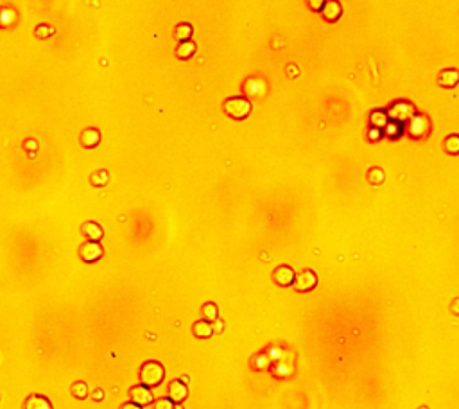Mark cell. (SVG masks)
I'll use <instances>...</instances> for the list:
<instances>
[{"instance_id":"1","label":"cell","mask_w":459,"mask_h":409,"mask_svg":"<svg viewBox=\"0 0 459 409\" xmlns=\"http://www.w3.org/2000/svg\"><path fill=\"white\" fill-rule=\"evenodd\" d=\"M140 382L145 388H156L165 379V368L158 361H147L140 368Z\"/></svg>"},{"instance_id":"2","label":"cell","mask_w":459,"mask_h":409,"mask_svg":"<svg viewBox=\"0 0 459 409\" xmlns=\"http://www.w3.org/2000/svg\"><path fill=\"white\" fill-rule=\"evenodd\" d=\"M222 110H224V113L230 118L244 120L247 115L251 113V103H249L246 97H241V95H239V97H230L224 101Z\"/></svg>"},{"instance_id":"3","label":"cell","mask_w":459,"mask_h":409,"mask_svg":"<svg viewBox=\"0 0 459 409\" xmlns=\"http://www.w3.org/2000/svg\"><path fill=\"white\" fill-rule=\"evenodd\" d=\"M386 113H388V118H393L395 122H407V120H411V118L415 117L416 112H415V106L411 103L398 101V103L393 104Z\"/></svg>"},{"instance_id":"4","label":"cell","mask_w":459,"mask_h":409,"mask_svg":"<svg viewBox=\"0 0 459 409\" xmlns=\"http://www.w3.org/2000/svg\"><path fill=\"white\" fill-rule=\"evenodd\" d=\"M292 286L298 293H309L318 286V276L312 269H303V271L294 275Z\"/></svg>"},{"instance_id":"5","label":"cell","mask_w":459,"mask_h":409,"mask_svg":"<svg viewBox=\"0 0 459 409\" xmlns=\"http://www.w3.org/2000/svg\"><path fill=\"white\" fill-rule=\"evenodd\" d=\"M129 402H133V404L140 406V408L149 406V404H153V393H151L149 388H145V386H142V384L133 386V388L129 390Z\"/></svg>"},{"instance_id":"6","label":"cell","mask_w":459,"mask_h":409,"mask_svg":"<svg viewBox=\"0 0 459 409\" xmlns=\"http://www.w3.org/2000/svg\"><path fill=\"white\" fill-rule=\"evenodd\" d=\"M103 253H104V250L99 242H92V241L84 242L79 250L81 259H83L86 264H94V262H97L101 257H103Z\"/></svg>"},{"instance_id":"7","label":"cell","mask_w":459,"mask_h":409,"mask_svg":"<svg viewBox=\"0 0 459 409\" xmlns=\"http://www.w3.org/2000/svg\"><path fill=\"white\" fill-rule=\"evenodd\" d=\"M273 282L280 287H289L294 282V269L289 266H278L273 271Z\"/></svg>"},{"instance_id":"8","label":"cell","mask_w":459,"mask_h":409,"mask_svg":"<svg viewBox=\"0 0 459 409\" xmlns=\"http://www.w3.org/2000/svg\"><path fill=\"white\" fill-rule=\"evenodd\" d=\"M187 395H188L187 384H183L179 379L173 380V382L169 384V397L167 399L171 400L173 404H181L183 400L187 399Z\"/></svg>"},{"instance_id":"9","label":"cell","mask_w":459,"mask_h":409,"mask_svg":"<svg viewBox=\"0 0 459 409\" xmlns=\"http://www.w3.org/2000/svg\"><path fill=\"white\" fill-rule=\"evenodd\" d=\"M459 83V72L456 69H443L438 74V84L443 88H454Z\"/></svg>"},{"instance_id":"10","label":"cell","mask_w":459,"mask_h":409,"mask_svg":"<svg viewBox=\"0 0 459 409\" xmlns=\"http://www.w3.org/2000/svg\"><path fill=\"white\" fill-rule=\"evenodd\" d=\"M321 13H323V18L326 20V22H337V20L341 18V15H343V9H341V4L339 2H336V0H328V2H325V5H323V9H321Z\"/></svg>"},{"instance_id":"11","label":"cell","mask_w":459,"mask_h":409,"mask_svg":"<svg viewBox=\"0 0 459 409\" xmlns=\"http://www.w3.org/2000/svg\"><path fill=\"white\" fill-rule=\"evenodd\" d=\"M24 409H52V402L45 395H31L24 402Z\"/></svg>"},{"instance_id":"12","label":"cell","mask_w":459,"mask_h":409,"mask_svg":"<svg viewBox=\"0 0 459 409\" xmlns=\"http://www.w3.org/2000/svg\"><path fill=\"white\" fill-rule=\"evenodd\" d=\"M99 142H101V133L95 128L84 129L83 133H81V144H83L84 148L94 149L99 146Z\"/></svg>"},{"instance_id":"13","label":"cell","mask_w":459,"mask_h":409,"mask_svg":"<svg viewBox=\"0 0 459 409\" xmlns=\"http://www.w3.org/2000/svg\"><path fill=\"white\" fill-rule=\"evenodd\" d=\"M83 233L86 235V239L92 242H99L103 239V228L94 221H86L83 224Z\"/></svg>"},{"instance_id":"14","label":"cell","mask_w":459,"mask_h":409,"mask_svg":"<svg viewBox=\"0 0 459 409\" xmlns=\"http://www.w3.org/2000/svg\"><path fill=\"white\" fill-rule=\"evenodd\" d=\"M192 334L196 335L198 339H208V337H212V334H213L212 323H208V321H205V320L196 321L192 325Z\"/></svg>"},{"instance_id":"15","label":"cell","mask_w":459,"mask_h":409,"mask_svg":"<svg viewBox=\"0 0 459 409\" xmlns=\"http://www.w3.org/2000/svg\"><path fill=\"white\" fill-rule=\"evenodd\" d=\"M192 25L187 24V22H183V24L176 25V29H174V38L178 39L179 43H185V41H190V38H192Z\"/></svg>"},{"instance_id":"16","label":"cell","mask_w":459,"mask_h":409,"mask_svg":"<svg viewBox=\"0 0 459 409\" xmlns=\"http://www.w3.org/2000/svg\"><path fill=\"white\" fill-rule=\"evenodd\" d=\"M370 126L375 129H382L388 126V113H386V110H375V112H371Z\"/></svg>"},{"instance_id":"17","label":"cell","mask_w":459,"mask_h":409,"mask_svg":"<svg viewBox=\"0 0 459 409\" xmlns=\"http://www.w3.org/2000/svg\"><path fill=\"white\" fill-rule=\"evenodd\" d=\"M196 54V43L194 41H185V43H179L178 49H176V56L179 59H190Z\"/></svg>"},{"instance_id":"18","label":"cell","mask_w":459,"mask_h":409,"mask_svg":"<svg viewBox=\"0 0 459 409\" xmlns=\"http://www.w3.org/2000/svg\"><path fill=\"white\" fill-rule=\"evenodd\" d=\"M201 312H203V320L208 321V323L217 321V318H219V309L215 303H212V301L205 303V305L201 307Z\"/></svg>"},{"instance_id":"19","label":"cell","mask_w":459,"mask_h":409,"mask_svg":"<svg viewBox=\"0 0 459 409\" xmlns=\"http://www.w3.org/2000/svg\"><path fill=\"white\" fill-rule=\"evenodd\" d=\"M443 149L447 154H459V135H449L443 140Z\"/></svg>"},{"instance_id":"20","label":"cell","mask_w":459,"mask_h":409,"mask_svg":"<svg viewBox=\"0 0 459 409\" xmlns=\"http://www.w3.org/2000/svg\"><path fill=\"white\" fill-rule=\"evenodd\" d=\"M70 393L79 400L86 399V397H88V384L83 382V380H77V382H74V384L70 386Z\"/></svg>"},{"instance_id":"21","label":"cell","mask_w":459,"mask_h":409,"mask_svg":"<svg viewBox=\"0 0 459 409\" xmlns=\"http://www.w3.org/2000/svg\"><path fill=\"white\" fill-rule=\"evenodd\" d=\"M52 35H54V27H50V25H38L35 29V36L38 39H47Z\"/></svg>"},{"instance_id":"22","label":"cell","mask_w":459,"mask_h":409,"mask_svg":"<svg viewBox=\"0 0 459 409\" xmlns=\"http://www.w3.org/2000/svg\"><path fill=\"white\" fill-rule=\"evenodd\" d=\"M90 182H92V185H95V187H103V185L108 183V173H106V171H97V173L92 174Z\"/></svg>"},{"instance_id":"23","label":"cell","mask_w":459,"mask_h":409,"mask_svg":"<svg viewBox=\"0 0 459 409\" xmlns=\"http://www.w3.org/2000/svg\"><path fill=\"white\" fill-rule=\"evenodd\" d=\"M368 180H370V183H373V185H379V183H382V180H384V173L380 171V169L373 167L368 173Z\"/></svg>"},{"instance_id":"24","label":"cell","mask_w":459,"mask_h":409,"mask_svg":"<svg viewBox=\"0 0 459 409\" xmlns=\"http://www.w3.org/2000/svg\"><path fill=\"white\" fill-rule=\"evenodd\" d=\"M174 408H176V406H174L169 399H158L153 404V409H174Z\"/></svg>"},{"instance_id":"25","label":"cell","mask_w":459,"mask_h":409,"mask_svg":"<svg viewBox=\"0 0 459 409\" xmlns=\"http://www.w3.org/2000/svg\"><path fill=\"white\" fill-rule=\"evenodd\" d=\"M307 5H309L312 11H321L323 9V5H325V2H323V0H309Z\"/></svg>"},{"instance_id":"26","label":"cell","mask_w":459,"mask_h":409,"mask_svg":"<svg viewBox=\"0 0 459 409\" xmlns=\"http://www.w3.org/2000/svg\"><path fill=\"white\" fill-rule=\"evenodd\" d=\"M24 148H25V149H29V148H31V151H36V148H38V144H36L35 140H29V142H25V144H24Z\"/></svg>"},{"instance_id":"27","label":"cell","mask_w":459,"mask_h":409,"mask_svg":"<svg viewBox=\"0 0 459 409\" xmlns=\"http://www.w3.org/2000/svg\"><path fill=\"white\" fill-rule=\"evenodd\" d=\"M120 409H142V408L137 406V404H133V402H126V404L120 406Z\"/></svg>"},{"instance_id":"28","label":"cell","mask_w":459,"mask_h":409,"mask_svg":"<svg viewBox=\"0 0 459 409\" xmlns=\"http://www.w3.org/2000/svg\"><path fill=\"white\" fill-rule=\"evenodd\" d=\"M104 397V391L103 390H95L94 391V400H103Z\"/></svg>"},{"instance_id":"29","label":"cell","mask_w":459,"mask_h":409,"mask_svg":"<svg viewBox=\"0 0 459 409\" xmlns=\"http://www.w3.org/2000/svg\"><path fill=\"white\" fill-rule=\"evenodd\" d=\"M452 312H456V314H459V300H456L454 303H452Z\"/></svg>"},{"instance_id":"30","label":"cell","mask_w":459,"mask_h":409,"mask_svg":"<svg viewBox=\"0 0 459 409\" xmlns=\"http://www.w3.org/2000/svg\"><path fill=\"white\" fill-rule=\"evenodd\" d=\"M212 329H213V332H221L222 331V323H217V325L212 327Z\"/></svg>"},{"instance_id":"31","label":"cell","mask_w":459,"mask_h":409,"mask_svg":"<svg viewBox=\"0 0 459 409\" xmlns=\"http://www.w3.org/2000/svg\"><path fill=\"white\" fill-rule=\"evenodd\" d=\"M174 409H181V408H179V406H178V408H174Z\"/></svg>"},{"instance_id":"32","label":"cell","mask_w":459,"mask_h":409,"mask_svg":"<svg viewBox=\"0 0 459 409\" xmlns=\"http://www.w3.org/2000/svg\"><path fill=\"white\" fill-rule=\"evenodd\" d=\"M420 409H429V408H420Z\"/></svg>"}]
</instances>
